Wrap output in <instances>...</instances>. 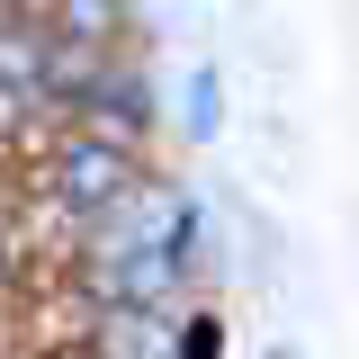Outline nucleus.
Here are the masks:
<instances>
[{
	"label": "nucleus",
	"instance_id": "obj_2",
	"mask_svg": "<svg viewBox=\"0 0 359 359\" xmlns=\"http://www.w3.org/2000/svg\"><path fill=\"white\" fill-rule=\"evenodd\" d=\"M18 278H27V252H18V233H9V216H0V306L18 297Z\"/></svg>",
	"mask_w": 359,
	"mask_h": 359
},
{
	"label": "nucleus",
	"instance_id": "obj_3",
	"mask_svg": "<svg viewBox=\"0 0 359 359\" xmlns=\"http://www.w3.org/2000/svg\"><path fill=\"white\" fill-rule=\"evenodd\" d=\"M0 359H9V341H0Z\"/></svg>",
	"mask_w": 359,
	"mask_h": 359
},
{
	"label": "nucleus",
	"instance_id": "obj_1",
	"mask_svg": "<svg viewBox=\"0 0 359 359\" xmlns=\"http://www.w3.org/2000/svg\"><path fill=\"white\" fill-rule=\"evenodd\" d=\"M144 189V153H117V144H90V135H54L45 162L18 180L36 233H63V243H90L108 233V216Z\"/></svg>",
	"mask_w": 359,
	"mask_h": 359
}]
</instances>
